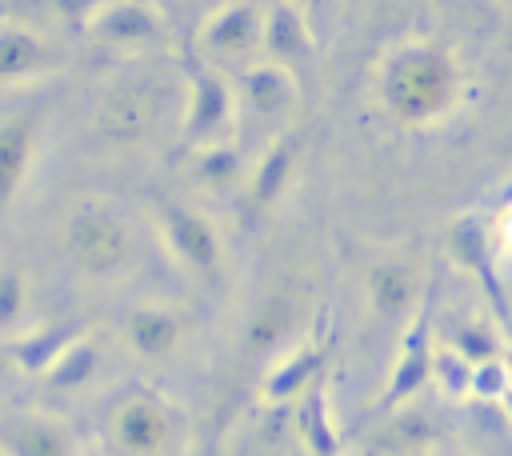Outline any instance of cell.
<instances>
[{
	"label": "cell",
	"instance_id": "cell-3",
	"mask_svg": "<svg viewBox=\"0 0 512 456\" xmlns=\"http://www.w3.org/2000/svg\"><path fill=\"white\" fill-rule=\"evenodd\" d=\"M72 244H76V256L96 272L116 268L124 256V232L112 216H76Z\"/></svg>",
	"mask_w": 512,
	"mask_h": 456
},
{
	"label": "cell",
	"instance_id": "cell-2",
	"mask_svg": "<svg viewBox=\"0 0 512 456\" xmlns=\"http://www.w3.org/2000/svg\"><path fill=\"white\" fill-rule=\"evenodd\" d=\"M168 428H172V420H168V408H160L156 400H144V396H136V400H128L124 408H120V416H116V436H120V444L128 448V452H160L164 444H168Z\"/></svg>",
	"mask_w": 512,
	"mask_h": 456
},
{
	"label": "cell",
	"instance_id": "cell-7",
	"mask_svg": "<svg viewBox=\"0 0 512 456\" xmlns=\"http://www.w3.org/2000/svg\"><path fill=\"white\" fill-rule=\"evenodd\" d=\"M20 452H24V456H64L60 440L48 436L44 428H28V432H20Z\"/></svg>",
	"mask_w": 512,
	"mask_h": 456
},
{
	"label": "cell",
	"instance_id": "cell-1",
	"mask_svg": "<svg viewBox=\"0 0 512 456\" xmlns=\"http://www.w3.org/2000/svg\"><path fill=\"white\" fill-rule=\"evenodd\" d=\"M452 88V72L436 52H404L388 72V104L404 120L432 116Z\"/></svg>",
	"mask_w": 512,
	"mask_h": 456
},
{
	"label": "cell",
	"instance_id": "cell-8",
	"mask_svg": "<svg viewBox=\"0 0 512 456\" xmlns=\"http://www.w3.org/2000/svg\"><path fill=\"white\" fill-rule=\"evenodd\" d=\"M500 240H504V248H512V208L500 216Z\"/></svg>",
	"mask_w": 512,
	"mask_h": 456
},
{
	"label": "cell",
	"instance_id": "cell-6",
	"mask_svg": "<svg viewBox=\"0 0 512 456\" xmlns=\"http://www.w3.org/2000/svg\"><path fill=\"white\" fill-rule=\"evenodd\" d=\"M172 220H176V232H180V244L188 248V256L212 260V236H208L192 216H172Z\"/></svg>",
	"mask_w": 512,
	"mask_h": 456
},
{
	"label": "cell",
	"instance_id": "cell-5",
	"mask_svg": "<svg viewBox=\"0 0 512 456\" xmlns=\"http://www.w3.org/2000/svg\"><path fill=\"white\" fill-rule=\"evenodd\" d=\"M24 140H28V128H4L0 132V196L12 188V180L20 176V164H24Z\"/></svg>",
	"mask_w": 512,
	"mask_h": 456
},
{
	"label": "cell",
	"instance_id": "cell-4",
	"mask_svg": "<svg viewBox=\"0 0 512 456\" xmlns=\"http://www.w3.org/2000/svg\"><path fill=\"white\" fill-rule=\"evenodd\" d=\"M132 336H136V344L144 352H164L172 344V336H176V324L164 312H140L136 324H132Z\"/></svg>",
	"mask_w": 512,
	"mask_h": 456
}]
</instances>
